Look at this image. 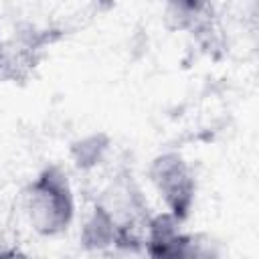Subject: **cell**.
<instances>
[{
    "mask_svg": "<svg viewBox=\"0 0 259 259\" xmlns=\"http://www.w3.org/2000/svg\"><path fill=\"white\" fill-rule=\"evenodd\" d=\"M22 210L40 237H59L75 221V194L63 166L49 164L26 184Z\"/></svg>",
    "mask_w": 259,
    "mask_h": 259,
    "instance_id": "6da1fadb",
    "label": "cell"
},
{
    "mask_svg": "<svg viewBox=\"0 0 259 259\" xmlns=\"http://www.w3.org/2000/svg\"><path fill=\"white\" fill-rule=\"evenodd\" d=\"M148 176L162 204L166 206V212H170L180 223H186L196 200V178L184 156L178 152L158 154L150 162Z\"/></svg>",
    "mask_w": 259,
    "mask_h": 259,
    "instance_id": "7a4b0ae2",
    "label": "cell"
},
{
    "mask_svg": "<svg viewBox=\"0 0 259 259\" xmlns=\"http://www.w3.org/2000/svg\"><path fill=\"white\" fill-rule=\"evenodd\" d=\"M184 223L174 219L170 212L152 214L144 233V253L152 257H198L204 255L196 237L186 233Z\"/></svg>",
    "mask_w": 259,
    "mask_h": 259,
    "instance_id": "3957f363",
    "label": "cell"
},
{
    "mask_svg": "<svg viewBox=\"0 0 259 259\" xmlns=\"http://www.w3.org/2000/svg\"><path fill=\"white\" fill-rule=\"evenodd\" d=\"M81 243L89 251H109V249L138 251L136 245L130 241V237L115 223V219L99 202L93 204V208L89 210V214L83 223Z\"/></svg>",
    "mask_w": 259,
    "mask_h": 259,
    "instance_id": "277c9868",
    "label": "cell"
},
{
    "mask_svg": "<svg viewBox=\"0 0 259 259\" xmlns=\"http://www.w3.org/2000/svg\"><path fill=\"white\" fill-rule=\"evenodd\" d=\"M172 18H176L180 28L200 32L210 26L212 8L210 0H164Z\"/></svg>",
    "mask_w": 259,
    "mask_h": 259,
    "instance_id": "5b68a950",
    "label": "cell"
},
{
    "mask_svg": "<svg viewBox=\"0 0 259 259\" xmlns=\"http://www.w3.org/2000/svg\"><path fill=\"white\" fill-rule=\"evenodd\" d=\"M71 152H73L75 166L81 170H87V168L97 166L103 160V156L107 152V140H105V136H89V138H83L77 144H73Z\"/></svg>",
    "mask_w": 259,
    "mask_h": 259,
    "instance_id": "8992f818",
    "label": "cell"
},
{
    "mask_svg": "<svg viewBox=\"0 0 259 259\" xmlns=\"http://www.w3.org/2000/svg\"><path fill=\"white\" fill-rule=\"evenodd\" d=\"M4 38H2V34H0V61H2V55H4Z\"/></svg>",
    "mask_w": 259,
    "mask_h": 259,
    "instance_id": "52a82bcc",
    "label": "cell"
}]
</instances>
